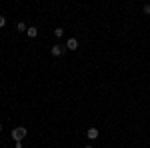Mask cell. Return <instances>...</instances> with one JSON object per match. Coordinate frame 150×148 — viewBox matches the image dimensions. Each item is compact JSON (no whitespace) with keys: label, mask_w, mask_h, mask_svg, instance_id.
Returning a JSON list of instances; mask_svg holds the SVG:
<instances>
[{"label":"cell","mask_w":150,"mask_h":148,"mask_svg":"<svg viewBox=\"0 0 150 148\" xmlns=\"http://www.w3.org/2000/svg\"><path fill=\"white\" fill-rule=\"evenodd\" d=\"M66 48H68V50H76V48H78V40H76V38H68V40H66Z\"/></svg>","instance_id":"obj_3"},{"label":"cell","mask_w":150,"mask_h":148,"mask_svg":"<svg viewBox=\"0 0 150 148\" xmlns=\"http://www.w3.org/2000/svg\"><path fill=\"white\" fill-rule=\"evenodd\" d=\"M26 36H28V38H36V36H38V28H36V26H28Z\"/></svg>","instance_id":"obj_5"},{"label":"cell","mask_w":150,"mask_h":148,"mask_svg":"<svg viewBox=\"0 0 150 148\" xmlns=\"http://www.w3.org/2000/svg\"><path fill=\"white\" fill-rule=\"evenodd\" d=\"M28 134V130L24 128V126H16L14 130H12V138H14V142H22V138Z\"/></svg>","instance_id":"obj_1"},{"label":"cell","mask_w":150,"mask_h":148,"mask_svg":"<svg viewBox=\"0 0 150 148\" xmlns=\"http://www.w3.org/2000/svg\"><path fill=\"white\" fill-rule=\"evenodd\" d=\"M0 132H2V124H0Z\"/></svg>","instance_id":"obj_11"},{"label":"cell","mask_w":150,"mask_h":148,"mask_svg":"<svg viewBox=\"0 0 150 148\" xmlns=\"http://www.w3.org/2000/svg\"><path fill=\"white\" fill-rule=\"evenodd\" d=\"M54 36H56V38H62V36H64V30H62V28H54Z\"/></svg>","instance_id":"obj_7"},{"label":"cell","mask_w":150,"mask_h":148,"mask_svg":"<svg viewBox=\"0 0 150 148\" xmlns=\"http://www.w3.org/2000/svg\"><path fill=\"white\" fill-rule=\"evenodd\" d=\"M142 12H144V14H150V4H144V6H142Z\"/></svg>","instance_id":"obj_8"},{"label":"cell","mask_w":150,"mask_h":148,"mask_svg":"<svg viewBox=\"0 0 150 148\" xmlns=\"http://www.w3.org/2000/svg\"><path fill=\"white\" fill-rule=\"evenodd\" d=\"M64 50H66V48H64L62 44H54L52 48H50V54H52L54 58H58V56H62V54H64Z\"/></svg>","instance_id":"obj_2"},{"label":"cell","mask_w":150,"mask_h":148,"mask_svg":"<svg viewBox=\"0 0 150 148\" xmlns=\"http://www.w3.org/2000/svg\"><path fill=\"white\" fill-rule=\"evenodd\" d=\"M6 26V16H0V28Z\"/></svg>","instance_id":"obj_9"},{"label":"cell","mask_w":150,"mask_h":148,"mask_svg":"<svg viewBox=\"0 0 150 148\" xmlns=\"http://www.w3.org/2000/svg\"><path fill=\"white\" fill-rule=\"evenodd\" d=\"M16 30H18V32H26V30H28L26 22H18V24H16Z\"/></svg>","instance_id":"obj_6"},{"label":"cell","mask_w":150,"mask_h":148,"mask_svg":"<svg viewBox=\"0 0 150 148\" xmlns=\"http://www.w3.org/2000/svg\"><path fill=\"white\" fill-rule=\"evenodd\" d=\"M86 136L90 138V140H96L98 138V128H88L86 130Z\"/></svg>","instance_id":"obj_4"},{"label":"cell","mask_w":150,"mask_h":148,"mask_svg":"<svg viewBox=\"0 0 150 148\" xmlns=\"http://www.w3.org/2000/svg\"><path fill=\"white\" fill-rule=\"evenodd\" d=\"M84 148H92V144H86V146H84Z\"/></svg>","instance_id":"obj_10"}]
</instances>
